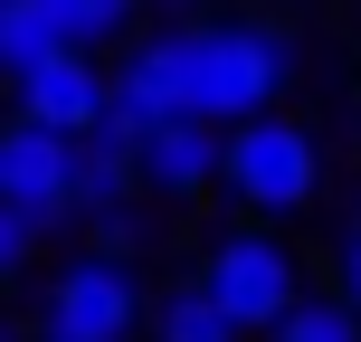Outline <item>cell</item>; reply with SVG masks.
<instances>
[{
    "label": "cell",
    "instance_id": "cell-1",
    "mask_svg": "<svg viewBox=\"0 0 361 342\" xmlns=\"http://www.w3.org/2000/svg\"><path fill=\"white\" fill-rule=\"evenodd\" d=\"M295 76V38L267 29V19H219V29H190V114L200 124H247L286 95Z\"/></svg>",
    "mask_w": 361,
    "mask_h": 342
},
{
    "label": "cell",
    "instance_id": "cell-2",
    "mask_svg": "<svg viewBox=\"0 0 361 342\" xmlns=\"http://www.w3.org/2000/svg\"><path fill=\"white\" fill-rule=\"evenodd\" d=\"M219 181L238 190V209L257 219H295L314 209V190H324V152H314V133L295 124V114H247V124L219 133Z\"/></svg>",
    "mask_w": 361,
    "mask_h": 342
},
{
    "label": "cell",
    "instance_id": "cell-3",
    "mask_svg": "<svg viewBox=\"0 0 361 342\" xmlns=\"http://www.w3.org/2000/svg\"><path fill=\"white\" fill-rule=\"evenodd\" d=\"M200 295H209L238 333H276V314L305 295V276H295L286 238H267V228H228L209 257H200Z\"/></svg>",
    "mask_w": 361,
    "mask_h": 342
},
{
    "label": "cell",
    "instance_id": "cell-4",
    "mask_svg": "<svg viewBox=\"0 0 361 342\" xmlns=\"http://www.w3.org/2000/svg\"><path fill=\"white\" fill-rule=\"evenodd\" d=\"M143 324V276H133V257H67L48 286V314H38V333L57 342H124Z\"/></svg>",
    "mask_w": 361,
    "mask_h": 342
},
{
    "label": "cell",
    "instance_id": "cell-5",
    "mask_svg": "<svg viewBox=\"0 0 361 342\" xmlns=\"http://www.w3.org/2000/svg\"><path fill=\"white\" fill-rule=\"evenodd\" d=\"M67 171H76V133H48V124H29V114L0 133V200H19V209L38 219V238L76 219Z\"/></svg>",
    "mask_w": 361,
    "mask_h": 342
},
{
    "label": "cell",
    "instance_id": "cell-6",
    "mask_svg": "<svg viewBox=\"0 0 361 342\" xmlns=\"http://www.w3.org/2000/svg\"><path fill=\"white\" fill-rule=\"evenodd\" d=\"M105 105H114V76H95L86 48H48L29 76H19V114L48 124V133H95Z\"/></svg>",
    "mask_w": 361,
    "mask_h": 342
},
{
    "label": "cell",
    "instance_id": "cell-7",
    "mask_svg": "<svg viewBox=\"0 0 361 342\" xmlns=\"http://www.w3.org/2000/svg\"><path fill=\"white\" fill-rule=\"evenodd\" d=\"M114 114H124L133 133L190 114V29H152L143 48L124 57V76H114Z\"/></svg>",
    "mask_w": 361,
    "mask_h": 342
},
{
    "label": "cell",
    "instance_id": "cell-8",
    "mask_svg": "<svg viewBox=\"0 0 361 342\" xmlns=\"http://www.w3.org/2000/svg\"><path fill=\"white\" fill-rule=\"evenodd\" d=\"M133 143H143V133H133L114 105H105V124H95V133H76L67 200H76L86 219H105V209H133V190H143V171H133Z\"/></svg>",
    "mask_w": 361,
    "mask_h": 342
},
{
    "label": "cell",
    "instance_id": "cell-9",
    "mask_svg": "<svg viewBox=\"0 0 361 342\" xmlns=\"http://www.w3.org/2000/svg\"><path fill=\"white\" fill-rule=\"evenodd\" d=\"M133 171L152 181V190H209L219 181V124H200V114H171V124H152L143 143H133Z\"/></svg>",
    "mask_w": 361,
    "mask_h": 342
},
{
    "label": "cell",
    "instance_id": "cell-10",
    "mask_svg": "<svg viewBox=\"0 0 361 342\" xmlns=\"http://www.w3.org/2000/svg\"><path fill=\"white\" fill-rule=\"evenodd\" d=\"M48 10V29H57V48H105V38H124L133 29V0H38Z\"/></svg>",
    "mask_w": 361,
    "mask_h": 342
},
{
    "label": "cell",
    "instance_id": "cell-11",
    "mask_svg": "<svg viewBox=\"0 0 361 342\" xmlns=\"http://www.w3.org/2000/svg\"><path fill=\"white\" fill-rule=\"evenodd\" d=\"M152 342H238V324H228L200 286H171L162 314H152Z\"/></svg>",
    "mask_w": 361,
    "mask_h": 342
},
{
    "label": "cell",
    "instance_id": "cell-12",
    "mask_svg": "<svg viewBox=\"0 0 361 342\" xmlns=\"http://www.w3.org/2000/svg\"><path fill=\"white\" fill-rule=\"evenodd\" d=\"M48 48H57L48 10H38V0H0V76L19 86V76H29V67H38Z\"/></svg>",
    "mask_w": 361,
    "mask_h": 342
},
{
    "label": "cell",
    "instance_id": "cell-13",
    "mask_svg": "<svg viewBox=\"0 0 361 342\" xmlns=\"http://www.w3.org/2000/svg\"><path fill=\"white\" fill-rule=\"evenodd\" d=\"M276 342H361V314L343 295H295V305L276 314Z\"/></svg>",
    "mask_w": 361,
    "mask_h": 342
},
{
    "label": "cell",
    "instance_id": "cell-14",
    "mask_svg": "<svg viewBox=\"0 0 361 342\" xmlns=\"http://www.w3.org/2000/svg\"><path fill=\"white\" fill-rule=\"evenodd\" d=\"M29 248H38V219L19 209V200H0V286H10V267H19Z\"/></svg>",
    "mask_w": 361,
    "mask_h": 342
},
{
    "label": "cell",
    "instance_id": "cell-15",
    "mask_svg": "<svg viewBox=\"0 0 361 342\" xmlns=\"http://www.w3.org/2000/svg\"><path fill=\"white\" fill-rule=\"evenodd\" d=\"M333 276H343V305H352V314H361V228H352V238H343V257H333Z\"/></svg>",
    "mask_w": 361,
    "mask_h": 342
},
{
    "label": "cell",
    "instance_id": "cell-16",
    "mask_svg": "<svg viewBox=\"0 0 361 342\" xmlns=\"http://www.w3.org/2000/svg\"><path fill=\"white\" fill-rule=\"evenodd\" d=\"M38 342H57V333H38Z\"/></svg>",
    "mask_w": 361,
    "mask_h": 342
}]
</instances>
